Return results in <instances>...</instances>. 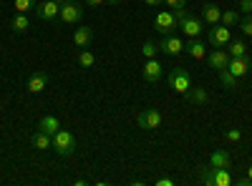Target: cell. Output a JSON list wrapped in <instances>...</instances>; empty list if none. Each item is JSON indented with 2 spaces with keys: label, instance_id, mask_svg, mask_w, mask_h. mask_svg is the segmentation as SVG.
I'll return each mask as SVG.
<instances>
[{
  "label": "cell",
  "instance_id": "277c9868",
  "mask_svg": "<svg viewBox=\"0 0 252 186\" xmlns=\"http://www.w3.org/2000/svg\"><path fill=\"white\" fill-rule=\"evenodd\" d=\"M207 40H209V46H212V48H227V43L232 40V33H229L227 26L217 23V26H209Z\"/></svg>",
  "mask_w": 252,
  "mask_h": 186
},
{
  "label": "cell",
  "instance_id": "cb8c5ba5",
  "mask_svg": "<svg viewBox=\"0 0 252 186\" xmlns=\"http://www.w3.org/2000/svg\"><path fill=\"white\" fill-rule=\"evenodd\" d=\"M94 63H96V55L89 48H81L78 51V66L81 68H94Z\"/></svg>",
  "mask_w": 252,
  "mask_h": 186
},
{
  "label": "cell",
  "instance_id": "2e32d148",
  "mask_svg": "<svg viewBox=\"0 0 252 186\" xmlns=\"http://www.w3.org/2000/svg\"><path fill=\"white\" fill-rule=\"evenodd\" d=\"M209 166H215V169H229V166H232V156H229L224 149H215L212 156H209Z\"/></svg>",
  "mask_w": 252,
  "mask_h": 186
},
{
  "label": "cell",
  "instance_id": "5b68a950",
  "mask_svg": "<svg viewBox=\"0 0 252 186\" xmlns=\"http://www.w3.org/2000/svg\"><path fill=\"white\" fill-rule=\"evenodd\" d=\"M177 28H179V23H177L172 10H161V13L154 15V30H159L161 35H172Z\"/></svg>",
  "mask_w": 252,
  "mask_h": 186
},
{
  "label": "cell",
  "instance_id": "4dcf8cb0",
  "mask_svg": "<svg viewBox=\"0 0 252 186\" xmlns=\"http://www.w3.org/2000/svg\"><path fill=\"white\" fill-rule=\"evenodd\" d=\"M237 10H240V15H252V0H240Z\"/></svg>",
  "mask_w": 252,
  "mask_h": 186
},
{
  "label": "cell",
  "instance_id": "836d02e7",
  "mask_svg": "<svg viewBox=\"0 0 252 186\" xmlns=\"http://www.w3.org/2000/svg\"><path fill=\"white\" fill-rule=\"evenodd\" d=\"M172 13H174V18H177V23H179V20H182V18L187 15V5H184V8H174Z\"/></svg>",
  "mask_w": 252,
  "mask_h": 186
},
{
  "label": "cell",
  "instance_id": "d6986e66",
  "mask_svg": "<svg viewBox=\"0 0 252 186\" xmlns=\"http://www.w3.org/2000/svg\"><path fill=\"white\" fill-rule=\"evenodd\" d=\"M184 98H187L189 103H194V106H204V103H209L207 88H189V91L184 93Z\"/></svg>",
  "mask_w": 252,
  "mask_h": 186
},
{
  "label": "cell",
  "instance_id": "8992f818",
  "mask_svg": "<svg viewBox=\"0 0 252 186\" xmlns=\"http://www.w3.org/2000/svg\"><path fill=\"white\" fill-rule=\"evenodd\" d=\"M179 28H182V33H184L187 38H199V35L204 33V20L197 18V15H192V13H187V15L179 20Z\"/></svg>",
  "mask_w": 252,
  "mask_h": 186
},
{
  "label": "cell",
  "instance_id": "f1b7e54d",
  "mask_svg": "<svg viewBox=\"0 0 252 186\" xmlns=\"http://www.w3.org/2000/svg\"><path fill=\"white\" fill-rule=\"evenodd\" d=\"M240 30H242V35H247V38H252V15H245V18H240Z\"/></svg>",
  "mask_w": 252,
  "mask_h": 186
},
{
  "label": "cell",
  "instance_id": "3957f363",
  "mask_svg": "<svg viewBox=\"0 0 252 186\" xmlns=\"http://www.w3.org/2000/svg\"><path fill=\"white\" fill-rule=\"evenodd\" d=\"M58 18L66 26H78V23H83V5L81 3H73V0H66V3H61Z\"/></svg>",
  "mask_w": 252,
  "mask_h": 186
},
{
  "label": "cell",
  "instance_id": "7c38bea8",
  "mask_svg": "<svg viewBox=\"0 0 252 186\" xmlns=\"http://www.w3.org/2000/svg\"><path fill=\"white\" fill-rule=\"evenodd\" d=\"M184 53L189 58H194V60H202L207 55V43H204V40H199V38H189L187 43H184Z\"/></svg>",
  "mask_w": 252,
  "mask_h": 186
},
{
  "label": "cell",
  "instance_id": "603a6c76",
  "mask_svg": "<svg viewBox=\"0 0 252 186\" xmlns=\"http://www.w3.org/2000/svg\"><path fill=\"white\" fill-rule=\"evenodd\" d=\"M227 53H229V58H242V55H247L245 40H229V43H227Z\"/></svg>",
  "mask_w": 252,
  "mask_h": 186
},
{
  "label": "cell",
  "instance_id": "f546056e",
  "mask_svg": "<svg viewBox=\"0 0 252 186\" xmlns=\"http://www.w3.org/2000/svg\"><path fill=\"white\" fill-rule=\"evenodd\" d=\"M224 136H227L229 143H240V141H242V131H240V129H227Z\"/></svg>",
  "mask_w": 252,
  "mask_h": 186
},
{
  "label": "cell",
  "instance_id": "f35d334b",
  "mask_svg": "<svg viewBox=\"0 0 252 186\" xmlns=\"http://www.w3.org/2000/svg\"><path fill=\"white\" fill-rule=\"evenodd\" d=\"M56 3H66V0H56Z\"/></svg>",
  "mask_w": 252,
  "mask_h": 186
},
{
  "label": "cell",
  "instance_id": "5bb4252c",
  "mask_svg": "<svg viewBox=\"0 0 252 186\" xmlns=\"http://www.w3.org/2000/svg\"><path fill=\"white\" fill-rule=\"evenodd\" d=\"M94 40V28H89L86 23H78V28L73 30V43L78 48H89Z\"/></svg>",
  "mask_w": 252,
  "mask_h": 186
},
{
  "label": "cell",
  "instance_id": "d590c367",
  "mask_svg": "<svg viewBox=\"0 0 252 186\" xmlns=\"http://www.w3.org/2000/svg\"><path fill=\"white\" fill-rule=\"evenodd\" d=\"M146 5H152V8H159V5H164V0H144Z\"/></svg>",
  "mask_w": 252,
  "mask_h": 186
},
{
  "label": "cell",
  "instance_id": "484cf974",
  "mask_svg": "<svg viewBox=\"0 0 252 186\" xmlns=\"http://www.w3.org/2000/svg\"><path fill=\"white\" fill-rule=\"evenodd\" d=\"M229 184H232L229 169H215V186H229Z\"/></svg>",
  "mask_w": 252,
  "mask_h": 186
},
{
  "label": "cell",
  "instance_id": "ac0fdd59",
  "mask_svg": "<svg viewBox=\"0 0 252 186\" xmlns=\"http://www.w3.org/2000/svg\"><path fill=\"white\" fill-rule=\"evenodd\" d=\"M31 143H33V149H38V151H48V149H53V136L46 133V131H38V133H33Z\"/></svg>",
  "mask_w": 252,
  "mask_h": 186
},
{
  "label": "cell",
  "instance_id": "d4e9b609",
  "mask_svg": "<svg viewBox=\"0 0 252 186\" xmlns=\"http://www.w3.org/2000/svg\"><path fill=\"white\" fill-rule=\"evenodd\" d=\"M240 18H242V15H240V10H224V13H222V18H220V23H222V26H227V28H232V26H237V23H240Z\"/></svg>",
  "mask_w": 252,
  "mask_h": 186
},
{
  "label": "cell",
  "instance_id": "6da1fadb",
  "mask_svg": "<svg viewBox=\"0 0 252 186\" xmlns=\"http://www.w3.org/2000/svg\"><path fill=\"white\" fill-rule=\"evenodd\" d=\"M76 136L71 133V131H66V129H58L56 133H53V151L58 154V156H73L76 154Z\"/></svg>",
  "mask_w": 252,
  "mask_h": 186
},
{
  "label": "cell",
  "instance_id": "7402d4cb",
  "mask_svg": "<svg viewBox=\"0 0 252 186\" xmlns=\"http://www.w3.org/2000/svg\"><path fill=\"white\" fill-rule=\"evenodd\" d=\"M28 28H31L28 15H26V13H15V18L10 20V30H13V33H26Z\"/></svg>",
  "mask_w": 252,
  "mask_h": 186
},
{
  "label": "cell",
  "instance_id": "ffe728a7",
  "mask_svg": "<svg viewBox=\"0 0 252 186\" xmlns=\"http://www.w3.org/2000/svg\"><path fill=\"white\" fill-rule=\"evenodd\" d=\"M220 73V80H222V86L227 88V91H237L240 88V78L235 76V73H229L227 68H222V71H217Z\"/></svg>",
  "mask_w": 252,
  "mask_h": 186
},
{
  "label": "cell",
  "instance_id": "44dd1931",
  "mask_svg": "<svg viewBox=\"0 0 252 186\" xmlns=\"http://www.w3.org/2000/svg\"><path fill=\"white\" fill-rule=\"evenodd\" d=\"M58 129H61V121H58L56 116H43V118L38 121V131H46V133L53 136Z\"/></svg>",
  "mask_w": 252,
  "mask_h": 186
},
{
  "label": "cell",
  "instance_id": "52a82bcc",
  "mask_svg": "<svg viewBox=\"0 0 252 186\" xmlns=\"http://www.w3.org/2000/svg\"><path fill=\"white\" fill-rule=\"evenodd\" d=\"M161 121H164V116H161L159 108H144V111L136 116L139 129H149V131L159 129V126H161Z\"/></svg>",
  "mask_w": 252,
  "mask_h": 186
},
{
  "label": "cell",
  "instance_id": "8d00e7d4",
  "mask_svg": "<svg viewBox=\"0 0 252 186\" xmlns=\"http://www.w3.org/2000/svg\"><path fill=\"white\" fill-rule=\"evenodd\" d=\"M235 184H237V186H252V181H250L247 176H242V179H237Z\"/></svg>",
  "mask_w": 252,
  "mask_h": 186
},
{
  "label": "cell",
  "instance_id": "30bf717a",
  "mask_svg": "<svg viewBox=\"0 0 252 186\" xmlns=\"http://www.w3.org/2000/svg\"><path fill=\"white\" fill-rule=\"evenodd\" d=\"M35 15L40 18V20H56L58 18V13H61V3H56V0H43V3H38L35 8Z\"/></svg>",
  "mask_w": 252,
  "mask_h": 186
},
{
  "label": "cell",
  "instance_id": "e575fe53",
  "mask_svg": "<svg viewBox=\"0 0 252 186\" xmlns=\"http://www.w3.org/2000/svg\"><path fill=\"white\" fill-rule=\"evenodd\" d=\"M157 186H174V181L164 176V179H157Z\"/></svg>",
  "mask_w": 252,
  "mask_h": 186
},
{
  "label": "cell",
  "instance_id": "d6a6232c",
  "mask_svg": "<svg viewBox=\"0 0 252 186\" xmlns=\"http://www.w3.org/2000/svg\"><path fill=\"white\" fill-rule=\"evenodd\" d=\"M164 5L174 10V8H184V5H187V0H164Z\"/></svg>",
  "mask_w": 252,
  "mask_h": 186
},
{
  "label": "cell",
  "instance_id": "4fadbf2b",
  "mask_svg": "<svg viewBox=\"0 0 252 186\" xmlns=\"http://www.w3.org/2000/svg\"><path fill=\"white\" fill-rule=\"evenodd\" d=\"M250 68H252L250 55H242V58H229V63H227V71H229V73H235L237 78L247 76V73H250Z\"/></svg>",
  "mask_w": 252,
  "mask_h": 186
},
{
  "label": "cell",
  "instance_id": "8fae6325",
  "mask_svg": "<svg viewBox=\"0 0 252 186\" xmlns=\"http://www.w3.org/2000/svg\"><path fill=\"white\" fill-rule=\"evenodd\" d=\"M48 80H51V76H48L46 71H35V73H31V78H28L26 88H28L31 93H40V91H46Z\"/></svg>",
  "mask_w": 252,
  "mask_h": 186
},
{
  "label": "cell",
  "instance_id": "74e56055",
  "mask_svg": "<svg viewBox=\"0 0 252 186\" xmlns=\"http://www.w3.org/2000/svg\"><path fill=\"white\" fill-rule=\"evenodd\" d=\"M247 179L252 181V166H247Z\"/></svg>",
  "mask_w": 252,
  "mask_h": 186
},
{
  "label": "cell",
  "instance_id": "ba28073f",
  "mask_svg": "<svg viewBox=\"0 0 252 186\" xmlns=\"http://www.w3.org/2000/svg\"><path fill=\"white\" fill-rule=\"evenodd\" d=\"M141 76H144L146 83H159L161 76H164L161 60H157V58H146V60H144V68H141Z\"/></svg>",
  "mask_w": 252,
  "mask_h": 186
},
{
  "label": "cell",
  "instance_id": "83f0119b",
  "mask_svg": "<svg viewBox=\"0 0 252 186\" xmlns=\"http://www.w3.org/2000/svg\"><path fill=\"white\" fill-rule=\"evenodd\" d=\"M157 53H159V46L152 43V40H146V43L141 46V55H144V60H146V58H157Z\"/></svg>",
  "mask_w": 252,
  "mask_h": 186
},
{
  "label": "cell",
  "instance_id": "e0dca14e",
  "mask_svg": "<svg viewBox=\"0 0 252 186\" xmlns=\"http://www.w3.org/2000/svg\"><path fill=\"white\" fill-rule=\"evenodd\" d=\"M220 18H222L220 5H215V3H204V5H202V20H204L207 26H217Z\"/></svg>",
  "mask_w": 252,
  "mask_h": 186
},
{
  "label": "cell",
  "instance_id": "1f68e13d",
  "mask_svg": "<svg viewBox=\"0 0 252 186\" xmlns=\"http://www.w3.org/2000/svg\"><path fill=\"white\" fill-rule=\"evenodd\" d=\"M89 5H119L121 0H86Z\"/></svg>",
  "mask_w": 252,
  "mask_h": 186
},
{
  "label": "cell",
  "instance_id": "7a4b0ae2",
  "mask_svg": "<svg viewBox=\"0 0 252 186\" xmlns=\"http://www.w3.org/2000/svg\"><path fill=\"white\" fill-rule=\"evenodd\" d=\"M166 86H169L172 91H177V93H187L189 88H192V78H189V73L184 71V68H172L169 71V76H166Z\"/></svg>",
  "mask_w": 252,
  "mask_h": 186
},
{
  "label": "cell",
  "instance_id": "4316f807",
  "mask_svg": "<svg viewBox=\"0 0 252 186\" xmlns=\"http://www.w3.org/2000/svg\"><path fill=\"white\" fill-rule=\"evenodd\" d=\"M35 5H38V0H13L15 13H28V10H33Z\"/></svg>",
  "mask_w": 252,
  "mask_h": 186
},
{
  "label": "cell",
  "instance_id": "9a60e30c",
  "mask_svg": "<svg viewBox=\"0 0 252 186\" xmlns=\"http://www.w3.org/2000/svg\"><path fill=\"white\" fill-rule=\"evenodd\" d=\"M207 63H209V68L222 71V68H227V63H229V53H227V51H222V48L209 51V55H207Z\"/></svg>",
  "mask_w": 252,
  "mask_h": 186
},
{
  "label": "cell",
  "instance_id": "9c48e42d",
  "mask_svg": "<svg viewBox=\"0 0 252 186\" xmlns=\"http://www.w3.org/2000/svg\"><path fill=\"white\" fill-rule=\"evenodd\" d=\"M157 46H159V51H161L164 55H182V53H184V40L177 38L174 33H172V35H164L161 43H157Z\"/></svg>",
  "mask_w": 252,
  "mask_h": 186
}]
</instances>
